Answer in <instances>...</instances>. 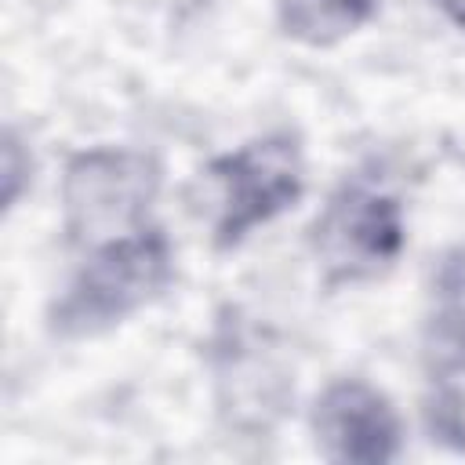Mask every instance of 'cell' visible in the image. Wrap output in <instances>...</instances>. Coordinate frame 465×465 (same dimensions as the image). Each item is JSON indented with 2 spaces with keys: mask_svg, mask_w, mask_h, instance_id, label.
I'll use <instances>...</instances> for the list:
<instances>
[{
  "mask_svg": "<svg viewBox=\"0 0 465 465\" xmlns=\"http://www.w3.org/2000/svg\"><path fill=\"white\" fill-rule=\"evenodd\" d=\"M207 185L214 200L211 232L214 247H236L254 225L272 222L294 207L305 193L302 149L291 134L254 138L207 167Z\"/></svg>",
  "mask_w": 465,
  "mask_h": 465,
  "instance_id": "3957f363",
  "label": "cell"
},
{
  "mask_svg": "<svg viewBox=\"0 0 465 465\" xmlns=\"http://www.w3.org/2000/svg\"><path fill=\"white\" fill-rule=\"evenodd\" d=\"M440 4V11L454 22V25H461L465 29V0H436Z\"/></svg>",
  "mask_w": 465,
  "mask_h": 465,
  "instance_id": "8fae6325",
  "label": "cell"
},
{
  "mask_svg": "<svg viewBox=\"0 0 465 465\" xmlns=\"http://www.w3.org/2000/svg\"><path fill=\"white\" fill-rule=\"evenodd\" d=\"M18 156H22V145H18L15 131H7V138H4V203H7V207H15V200H18V182H22V174L29 171V160L22 163Z\"/></svg>",
  "mask_w": 465,
  "mask_h": 465,
  "instance_id": "30bf717a",
  "label": "cell"
},
{
  "mask_svg": "<svg viewBox=\"0 0 465 465\" xmlns=\"http://www.w3.org/2000/svg\"><path fill=\"white\" fill-rule=\"evenodd\" d=\"M214 385L222 414L240 429H269L291 396L287 367L280 363L276 349L265 341L262 331L229 316L214 331Z\"/></svg>",
  "mask_w": 465,
  "mask_h": 465,
  "instance_id": "5b68a950",
  "label": "cell"
},
{
  "mask_svg": "<svg viewBox=\"0 0 465 465\" xmlns=\"http://www.w3.org/2000/svg\"><path fill=\"white\" fill-rule=\"evenodd\" d=\"M309 243L331 287L374 280L392 269L407 243L403 207L371 178L341 182L312 222Z\"/></svg>",
  "mask_w": 465,
  "mask_h": 465,
  "instance_id": "277c9868",
  "label": "cell"
},
{
  "mask_svg": "<svg viewBox=\"0 0 465 465\" xmlns=\"http://www.w3.org/2000/svg\"><path fill=\"white\" fill-rule=\"evenodd\" d=\"M425 349H465V247L447 251L432 272Z\"/></svg>",
  "mask_w": 465,
  "mask_h": 465,
  "instance_id": "9c48e42d",
  "label": "cell"
},
{
  "mask_svg": "<svg viewBox=\"0 0 465 465\" xmlns=\"http://www.w3.org/2000/svg\"><path fill=\"white\" fill-rule=\"evenodd\" d=\"M160 193V163L138 149H84L62 174V225L80 247L142 229Z\"/></svg>",
  "mask_w": 465,
  "mask_h": 465,
  "instance_id": "7a4b0ae2",
  "label": "cell"
},
{
  "mask_svg": "<svg viewBox=\"0 0 465 465\" xmlns=\"http://www.w3.org/2000/svg\"><path fill=\"white\" fill-rule=\"evenodd\" d=\"M174 276V251L160 229H134L98 243L51 305V331L91 338L156 302Z\"/></svg>",
  "mask_w": 465,
  "mask_h": 465,
  "instance_id": "6da1fadb",
  "label": "cell"
},
{
  "mask_svg": "<svg viewBox=\"0 0 465 465\" xmlns=\"http://www.w3.org/2000/svg\"><path fill=\"white\" fill-rule=\"evenodd\" d=\"M312 432L323 458L352 465L392 461L403 443L396 407L363 378H338L320 392L312 411Z\"/></svg>",
  "mask_w": 465,
  "mask_h": 465,
  "instance_id": "8992f818",
  "label": "cell"
},
{
  "mask_svg": "<svg viewBox=\"0 0 465 465\" xmlns=\"http://www.w3.org/2000/svg\"><path fill=\"white\" fill-rule=\"evenodd\" d=\"M421 414L436 443L465 454V349H425Z\"/></svg>",
  "mask_w": 465,
  "mask_h": 465,
  "instance_id": "52a82bcc",
  "label": "cell"
},
{
  "mask_svg": "<svg viewBox=\"0 0 465 465\" xmlns=\"http://www.w3.org/2000/svg\"><path fill=\"white\" fill-rule=\"evenodd\" d=\"M378 0H276L280 29L305 47H331L374 18Z\"/></svg>",
  "mask_w": 465,
  "mask_h": 465,
  "instance_id": "ba28073f",
  "label": "cell"
}]
</instances>
